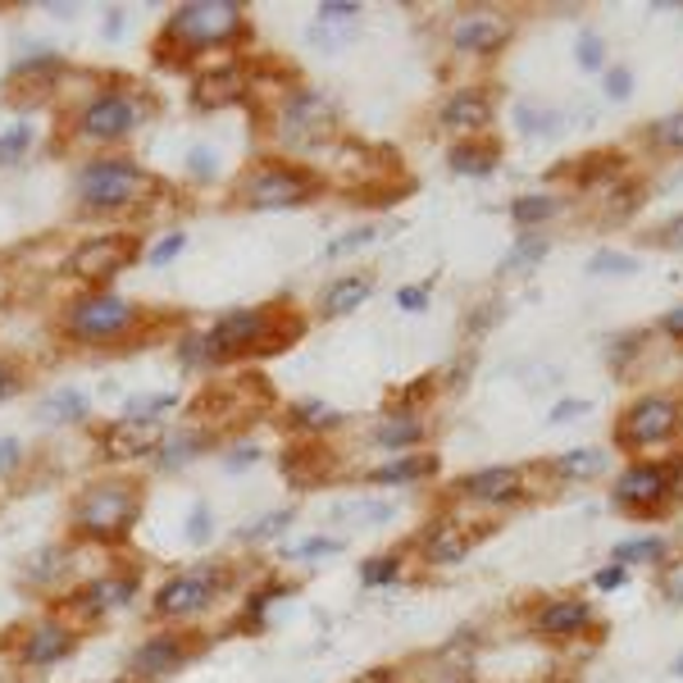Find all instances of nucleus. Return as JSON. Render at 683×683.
Instances as JSON below:
<instances>
[{
	"mask_svg": "<svg viewBox=\"0 0 683 683\" xmlns=\"http://www.w3.org/2000/svg\"><path fill=\"white\" fill-rule=\"evenodd\" d=\"M156 192V179L129 160H96L78 173V200L92 210H123Z\"/></svg>",
	"mask_w": 683,
	"mask_h": 683,
	"instance_id": "obj_1",
	"label": "nucleus"
},
{
	"mask_svg": "<svg viewBox=\"0 0 683 683\" xmlns=\"http://www.w3.org/2000/svg\"><path fill=\"white\" fill-rule=\"evenodd\" d=\"M242 33V5L233 0H196V5H183L173 10L169 28H164V41L179 37L183 41V60L192 50H206V46H219L228 37Z\"/></svg>",
	"mask_w": 683,
	"mask_h": 683,
	"instance_id": "obj_2",
	"label": "nucleus"
},
{
	"mask_svg": "<svg viewBox=\"0 0 683 683\" xmlns=\"http://www.w3.org/2000/svg\"><path fill=\"white\" fill-rule=\"evenodd\" d=\"M137 520V492L129 484H100L78 501V534L96 542H119Z\"/></svg>",
	"mask_w": 683,
	"mask_h": 683,
	"instance_id": "obj_3",
	"label": "nucleus"
},
{
	"mask_svg": "<svg viewBox=\"0 0 683 683\" xmlns=\"http://www.w3.org/2000/svg\"><path fill=\"white\" fill-rule=\"evenodd\" d=\"M64 324L78 342H110V338L129 333V328L137 324V306L133 301H123V296H87L69 310Z\"/></svg>",
	"mask_w": 683,
	"mask_h": 683,
	"instance_id": "obj_4",
	"label": "nucleus"
},
{
	"mask_svg": "<svg viewBox=\"0 0 683 683\" xmlns=\"http://www.w3.org/2000/svg\"><path fill=\"white\" fill-rule=\"evenodd\" d=\"M246 206L256 210H278V206H301V200L315 196V179L306 169H292V164H265L246 179Z\"/></svg>",
	"mask_w": 683,
	"mask_h": 683,
	"instance_id": "obj_5",
	"label": "nucleus"
},
{
	"mask_svg": "<svg viewBox=\"0 0 683 683\" xmlns=\"http://www.w3.org/2000/svg\"><path fill=\"white\" fill-rule=\"evenodd\" d=\"M223 588V574L219 570H187L179 578H169V584L156 593V611L160 615H173V620H183V615H196V611H206V606L219 597Z\"/></svg>",
	"mask_w": 683,
	"mask_h": 683,
	"instance_id": "obj_6",
	"label": "nucleus"
},
{
	"mask_svg": "<svg viewBox=\"0 0 683 683\" xmlns=\"http://www.w3.org/2000/svg\"><path fill=\"white\" fill-rule=\"evenodd\" d=\"M674 428H679V401H670V397H643L638 406L624 411L615 434L629 447H651V442L674 438Z\"/></svg>",
	"mask_w": 683,
	"mask_h": 683,
	"instance_id": "obj_7",
	"label": "nucleus"
},
{
	"mask_svg": "<svg viewBox=\"0 0 683 683\" xmlns=\"http://www.w3.org/2000/svg\"><path fill=\"white\" fill-rule=\"evenodd\" d=\"M137 256V242L133 237H96L87 246H78V256H73V273L83 278V283H110V278L123 269V265H133Z\"/></svg>",
	"mask_w": 683,
	"mask_h": 683,
	"instance_id": "obj_8",
	"label": "nucleus"
},
{
	"mask_svg": "<svg viewBox=\"0 0 683 683\" xmlns=\"http://www.w3.org/2000/svg\"><path fill=\"white\" fill-rule=\"evenodd\" d=\"M137 123V106L123 92H106V96H96L92 106L83 110L78 119V133L83 137H96V142H114L123 137Z\"/></svg>",
	"mask_w": 683,
	"mask_h": 683,
	"instance_id": "obj_9",
	"label": "nucleus"
},
{
	"mask_svg": "<svg viewBox=\"0 0 683 683\" xmlns=\"http://www.w3.org/2000/svg\"><path fill=\"white\" fill-rule=\"evenodd\" d=\"M333 129V106L319 92H292L283 106V137L288 142H315Z\"/></svg>",
	"mask_w": 683,
	"mask_h": 683,
	"instance_id": "obj_10",
	"label": "nucleus"
},
{
	"mask_svg": "<svg viewBox=\"0 0 683 683\" xmlns=\"http://www.w3.org/2000/svg\"><path fill=\"white\" fill-rule=\"evenodd\" d=\"M670 497V469L666 465H634L629 474H620L615 484V505L624 511H651Z\"/></svg>",
	"mask_w": 683,
	"mask_h": 683,
	"instance_id": "obj_11",
	"label": "nucleus"
},
{
	"mask_svg": "<svg viewBox=\"0 0 683 683\" xmlns=\"http://www.w3.org/2000/svg\"><path fill=\"white\" fill-rule=\"evenodd\" d=\"M100 442H106V451L114 455V461H133V455H156L164 438H160V428L150 419H129V415H123L119 424L106 428V438H100Z\"/></svg>",
	"mask_w": 683,
	"mask_h": 683,
	"instance_id": "obj_12",
	"label": "nucleus"
},
{
	"mask_svg": "<svg viewBox=\"0 0 683 683\" xmlns=\"http://www.w3.org/2000/svg\"><path fill=\"white\" fill-rule=\"evenodd\" d=\"M246 73L237 64H223L215 73H200V78L192 83V106L196 110H219V106H233V100H242L246 92Z\"/></svg>",
	"mask_w": 683,
	"mask_h": 683,
	"instance_id": "obj_13",
	"label": "nucleus"
},
{
	"mask_svg": "<svg viewBox=\"0 0 683 683\" xmlns=\"http://www.w3.org/2000/svg\"><path fill=\"white\" fill-rule=\"evenodd\" d=\"M69 651H73V629L46 620V624H37L28 634V643H23V661H28V666H56V661H64Z\"/></svg>",
	"mask_w": 683,
	"mask_h": 683,
	"instance_id": "obj_14",
	"label": "nucleus"
},
{
	"mask_svg": "<svg viewBox=\"0 0 683 683\" xmlns=\"http://www.w3.org/2000/svg\"><path fill=\"white\" fill-rule=\"evenodd\" d=\"M461 488L478 501H511L524 492V474L520 469H478V474L461 478Z\"/></svg>",
	"mask_w": 683,
	"mask_h": 683,
	"instance_id": "obj_15",
	"label": "nucleus"
},
{
	"mask_svg": "<svg viewBox=\"0 0 683 683\" xmlns=\"http://www.w3.org/2000/svg\"><path fill=\"white\" fill-rule=\"evenodd\" d=\"M469 542H474L469 528L442 520V524H434L424 534V556H428V561H438V565H451V561H461V556L469 551Z\"/></svg>",
	"mask_w": 683,
	"mask_h": 683,
	"instance_id": "obj_16",
	"label": "nucleus"
},
{
	"mask_svg": "<svg viewBox=\"0 0 683 683\" xmlns=\"http://www.w3.org/2000/svg\"><path fill=\"white\" fill-rule=\"evenodd\" d=\"M183 656H187L183 638H169V634H160V638H146V643L137 647L133 666H137V674H169L173 666H183Z\"/></svg>",
	"mask_w": 683,
	"mask_h": 683,
	"instance_id": "obj_17",
	"label": "nucleus"
},
{
	"mask_svg": "<svg viewBox=\"0 0 683 683\" xmlns=\"http://www.w3.org/2000/svg\"><path fill=\"white\" fill-rule=\"evenodd\" d=\"M588 620H593L588 601H551V606H542V611H538V629H542V634H551V638H570Z\"/></svg>",
	"mask_w": 683,
	"mask_h": 683,
	"instance_id": "obj_18",
	"label": "nucleus"
},
{
	"mask_svg": "<svg viewBox=\"0 0 683 683\" xmlns=\"http://www.w3.org/2000/svg\"><path fill=\"white\" fill-rule=\"evenodd\" d=\"M505 37H511V28L492 14H474L455 28V46L461 50H497V46H505Z\"/></svg>",
	"mask_w": 683,
	"mask_h": 683,
	"instance_id": "obj_19",
	"label": "nucleus"
},
{
	"mask_svg": "<svg viewBox=\"0 0 683 683\" xmlns=\"http://www.w3.org/2000/svg\"><path fill=\"white\" fill-rule=\"evenodd\" d=\"M488 119H492V106H488L484 92H461V96H451L447 110H442L447 129H484Z\"/></svg>",
	"mask_w": 683,
	"mask_h": 683,
	"instance_id": "obj_20",
	"label": "nucleus"
},
{
	"mask_svg": "<svg viewBox=\"0 0 683 683\" xmlns=\"http://www.w3.org/2000/svg\"><path fill=\"white\" fill-rule=\"evenodd\" d=\"M365 296H369V278H361V273L338 278V283H328V292H324V315L328 319H342V315L356 310Z\"/></svg>",
	"mask_w": 683,
	"mask_h": 683,
	"instance_id": "obj_21",
	"label": "nucleus"
},
{
	"mask_svg": "<svg viewBox=\"0 0 683 683\" xmlns=\"http://www.w3.org/2000/svg\"><path fill=\"white\" fill-rule=\"evenodd\" d=\"M438 469V461L434 455H411V461H392V465H383V469H374L369 474V484H415V478H424V474H434Z\"/></svg>",
	"mask_w": 683,
	"mask_h": 683,
	"instance_id": "obj_22",
	"label": "nucleus"
},
{
	"mask_svg": "<svg viewBox=\"0 0 683 683\" xmlns=\"http://www.w3.org/2000/svg\"><path fill=\"white\" fill-rule=\"evenodd\" d=\"M83 415H87V392H78V388H64V392L41 401V419L46 424H73Z\"/></svg>",
	"mask_w": 683,
	"mask_h": 683,
	"instance_id": "obj_23",
	"label": "nucleus"
},
{
	"mask_svg": "<svg viewBox=\"0 0 683 683\" xmlns=\"http://www.w3.org/2000/svg\"><path fill=\"white\" fill-rule=\"evenodd\" d=\"M424 438V424L415 419V415H392L388 424H378V434H374V442L378 447H392V451H401V447H411V442H419Z\"/></svg>",
	"mask_w": 683,
	"mask_h": 683,
	"instance_id": "obj_24",
	"label": "nucleus"
},
{
	"mask_svg": "<svg viewBox=\"0 0 683 683\" xmlns=\"http://www.w3.org/2000/svg\"><path fill=\"white\" fill-rule=\"evenodd\" d=\"M133 588H137V578H100V584L87 588L83 606H87V611H110V606H123V601H129Z\"/></svg>",
	"mask_w": 683,
	"mask_h": 683,
	"instance_id": "obj_25",
	"label": "nucleus"
},
{
	"mask_svg": "<svg viewBox=\"0 0 683 683\" xmlns=\"http://www.w3.org/2000/svg\"><path fill=\"white\" fill-rule=\"evenodd\" d=\"M324 465H328V455H324V451H306V447H292V451L283 455V469L292 474L296 488L319 484V469H324Z\"/></svg>",
	"mask_w": 683,
	"mask_h": 683,
	"instance_id": "obj_26",
	"label": "nucleus"
},
{
	"mask_svg": "<svg viewBox=\"0 0 683 683\" xmlns=\"http://www.w3.org/2000/svg\"><path fill=\"white\" fill-rule=\"evenodd\" d=\"M206 434H179V438H169V442H160V451H156V461L164 465V469H173V465H183V461H192V455H200L206 451Z\"/></svg>",
	"mask_w": 683,
	"mask_h": 683,
	"instance_id": "obj_27",
	"label": "nucleus"
},
{
	"mask_svg": "<svg viewBox=\"0 0 683 683\" xmlns=\"http://www.w3.org/2000/svg\"><path fill=\"white\" fill-rule=\"evenodd\" d=\"M492 164H497V146H455L451 150L455 173H488Z\"/></svg>",
	"mask_w": 683,
	"mask_h": 683,
	"instance_id": "obj_28",
	"label": "nucleus"
},
{
	"mask_svg": "<svg viewBox=\"0 0 683 683\" xmlns=\"http://www.w3.org/2000/svg\"><path fill=\"white\" fill-rule=\"evenodd\" d=\"M292 424L296 428H333V424H342V415L333 406H324V401H301V406H292Z\"/></svg>",
	"mask_w": 683,
	"mask_h": 683,
	"instance_id": "obj_29",
	"label": "nucleus"
},
{
	"mask_svg": "<svg viewBox=\"0 0 683 683\" xmlns=\"http://www.w3.org/2000/svg\"><path fill=\"white\" fill-rule=\"evenodd\" d=\"M556 469L570 474V478H588V474H601L606 469V455L601 451H570L556 461Z\"/></svg>",
	"mask_w": 683,
	"mask_h": 683,
	"instance_id": "obj_30",
	"label": "nucleus"
},
{
	"mask_svg": "<svg viewBox=\"0 0 683 683\" xmlns=\"http://www.w3.org/2000/svg\"><path fill=\"white\" fill-rule=\"evenodd\" d=\"M556 210V200L542 192V196H520L515 206H511V219L520 223V228H528V223H538V219H547Z\"/></svg>",
	"mask_w": 683,
	"mask_h": 683,
	"instance_id": "obj_31",
	"label": "nucleus"
},
{
	"mask_svg": "<svg viewBox=\"0 0 683 683\" xmlns=\"http://www.w3.org/2000/svg\"><path fill=\"white\" fill-rule=\"evenodd\" d=\"M173 406H179V397H173V392L137 397V401H129V419H150V424H156V415H164V411H173Z\"/></svg>",
	"mask_w": 683,
	"mask_h": 683,
	"instance_id": "obj_32",
	"label": "nucleus"
},
{
	"mask_svg": "<svg viewBox=\"0 0 683 683\" xmlns=\"http://www.w3.org/2000/svg\"><path fill=\"white\" fill-rule=\"evenodd\" d=\"M28 142H33V129L28 123H14L10 133H0V164H14L23 150H28Z\"/></svg>",
	"mask_w": 683,
	"mask_h": 683,
	"instance_id": "obj_33",
	"label": "nucleus"
},
{
	"mask_svg": "<svg viewBox=\"0 0 683 683\" xmlns=\"http://www.w3.org/2000/svg\"><path fill=\"white\" fill-rule=\"evenodd\" d=\"M288 524H292V511H273V515H265L260 524H246L242 538H246V542H265V538H273V534H283Z\"/></svg>",
	"mask_w": 683,
	"mask_h": 683,
	"instance_id": "obj_34",
	"label": "nucleus"
},
{
	"mask_svg": "<svg viewBox=\"0 0 683 683\" xmlns=\"http://www.w3.org/2000/svg\"><path fill=\"white\" fill-rule=\"evenodd\" d=\"M666 547H661V538H643V542H624V547H615V565H634V561H656Z\"/></svg>",
	"mask_w": 683,
	"mask_h": 683,
	"instance_id": "obj_35",
	"label": "nucleus"
},
{
	"mask_svg": "<svg viewBox=\"0 0 683 683\" xmlns=\"http://www.w3.org/2000/svg\"><path fill=\"white\" fill-rule=\"evenodd\" d=\"M401 574V556H383V561H369L365 570H361V578H365V588H378V584H392V578Z\"/></svg>",
	"mask_w": 683,
	"mask_h": 683,
	"instance_id": "obj_36",
	"label": "nucleus"
},
{
	"mask_svg": "<svg viewBox=\"0 0 683 683\" xmlns=\"http://www.w3.org/2000/svg\"><path fill=\"white\" fill-rule=\"evenodd\" d=\"M651 142H656V146H670V150H683V110L656 123V129H651Z\"/></svg>",
	"mask_w": 683,
	"mask_h": 683,
	"instance_id": "obj_37",
	"label": "nucleus"
},
{
	"mask_svg": "<svg viewBox=\"0 0 683 683\" xmlns=\"http://www.w3.org/2000/svg\"><path fill=\"white\" fill-rule=\"evenodd\" d=\"M342 542L338 538H310V542H301V547H292L288 556L292 561H319V556H333Z\"/></svg>",
	"mask_w": 683,
	"mask_h": 683,
	"instance_id": "obj_38",
	"label": "nucleus"
},
{
	"mask_svg": "<svg viewBox=\"0 0 683 683\" xmlns=\"http://www.w3.org/2000/svg\"><path fill=\"white\" fill-rule=\"evenodd\" d=\"M183 246H187V237H183V233H169V237H160L156 246H150V265H169V260L179 256Z\"/></svg>",
	"mask_w": 683,
	"mask_h": 683,
	"instance_id": "obj_39",
	"label": "nucleus"
},
{
	"mask_svg": "<svg viewBox=\"0 0 683 683\" xmlns=\"http://www.w3.org/2000/svg\"><path fill=\"white\" fill-rule=\"evenodd\" d=\"M588 269H593V273H634V260L615 256V251H601V256H593Z\"/></svg>",
	"mask_w": 683,
	"mask_h": 683,
	"instance_id": "obj_40",
	"label": "nucleus"
},
{
	"mask_svg": "<svg viewBox=\"0 0 683 683\" xmlns=\"http://www.w3.org/2000/svg\"><path fill=\"white\" fill-rule=\"evenodd\" d=\"M661 588H666L674 601H683V556L666 561V570H661Z\"/></svg>",
	"mask_w": 683,
	"mask_h": 683,
	"instance_id": "obj_41",
	"label": "nucleus"
},
{
	"mask_svg": "<svg viewBox=\"0 0 683 683\" xmlns=\"http://www.w3.org/2000/svg\"><path fill=\"white\" fill-rule=\"evenodd\" d=\"M356 14H361V5H356V0H324V5H319V19H324V23L356 19Z\"/></svg>",
	"mask_w": 683,
	"mask_h": 683,
	"instance_id": "obj_42",
	"label": "nucleus"
},
{
	"mask_svg": "<svg viewBox=\"0 0 683 683\" xmlns=\"http://www.w3.org/2000/svg\"><path fill=\"white\" fill-rule=\"evenodd\" d=\"M538 256H547V237H524L511 251V265H528V260H538Z\"/></svg>",
	"mask_w": 683,
	"mask_h": 683,
	"instance_id": "obj_43",
	"label": "nucleus"
},
{
	"mask_svg": "<svg viewBox=\"0 0 683 683\" xmlns=\"http://www.w3.org/2000/svg\"><path fill=\"white\" fill-rule=\"evenodd\" d=\"M365 242H374V228H356V233L328 242V256H342V251H356V246H365Z\"/></svg>",
	"mask_w": 683,
	"mask_h": 683,
	"instance_id": "obj_44",
	"label": "nucleus"
},
{
	"mask_svg": "<svg viewBox=\"0 0 683 683\" xmlns=\"http://www.w3.org/2000/svg\"><path fill=\"white\" fill-rule=\"evenodd\" d=\"M187 538H192V542H206V538H210V511H206V505H196V511H192Z\"/></svg>",
	"mask_w": 683,
	"mask_h": 683,
	"instance_id": "obj_45",
	"label": "nucleus"
},
{
	"mask_svg": "<svg viewBox=\"0 0 683 683\" xmlns=\"http://www.w3.org/2000/svg\"><path fill=\"white\" fill-rule=\"evenodd\" d=\"M187 169L196 173V179H210V173H215V156H210L206 146H196L192 156H187Z\"/></svg>",
	"mask_w": 683,
	"mask_h": 683,
	"instance_id": "obj_46",
	"label": "nucleus"
},
{
	"mask_svg": "<svg viewBox=\"0 0 683 683\" xmlns=\"http://www.w3.org/2000/svg\"><path fill=\"white\" fill-rule=\"evenodd\" d=\"M578 64H584V69H601V41L597 37L578 41Z\"/></svg>",
	"mask_w": 683,
	"mask_h": 683,
	"instance_id": "obj_47",
	"label": "nucleus"
},
{
	"mask_svg": "<svg viewBox=\"0 0 683 683\" xmlns=\"http://www.w3.org/2000/svg\"><path fill=\"white\" fill-rule=\"evenodd\" d=\"M651 242H656V246H683V215H679V219H670V223H666Z\"/></svg>",
	"mask_w": 683,
	"mask_h": 683,
	"instance_id": "obj_48",
	"label": "nucleus"
},
{
	"mask_svg": "<svg viewBox=\"0 0 683 683\" xmlns=\"http://www.w3.org/2000/svg\"><path fill=\"white\" fill-rule=\"evenodd\" d=\"M424 301H428V288H401L397 292V306L401 310H424Z\"/></svg>",
	"mask_w": 683,
	"mask_h": 683,
	"instance_id": "obj_49",
	"label": "nucleus"
},
{
	"mask_svg": "<svg viewBox=\"0 0 683 683\" xmlns=\"http://www.w3.org/2000/svg\"><path fill=\"white\" fill-rule=\"evenodd\" d=\"M629 92H634V78H629V73H624V69H615V73H611V78H606V96H615V100H624Z\"/></svg>",
	"mask_w": 683,
	"mask_h": 683,
	"instance_id": "obj_50",
	"label": "nucleus"
},
{
	"mask_svg": "<svg viewBox=\"0 0 683 683\" xmlns=\"http://www.w3.org/2000/svg\"><path fill=\"white\" fill-rule=\"evenodd\" d=\"M256 461H260V447H242V451H228L223 455L228 469H242V465H256Z\"/></svg>",
	"mask_w": 683,
	"mask_h": 683,
	"instance_id": "obj_51",
	"label": "nucleus"
},
{
	"mask_svg": "<svg viewBox=\"0 0 683 683\" xmlns=\"http://www.w3.org/2000/svg\"><path fill=\"white\" fill-rule=\"evenodd\" d=\"M588 406H584V401H561V406H556L551 411V424H565V419H574V415H584Z\"/></svg>",
	"mask_w": 683,
	"mask_h": 683,
	"instance_id": "obj_52",
	"label": "nucleus"
},
{
	"mask_svg": "<svg viewBox=\"0 0 683 683\" xmlns=\"http://www.w3.org/2000/svg\"><path fill=\"white\" fill-rule=\"evenodd\" d=\"M624 578H629V574H624V565H606V570L597 574V588H620Z\"/></svg>",
	"mask_w": 683,
	"mask_h": 683,
	"instance_id": "obj_53",
	"label": "nucleus"
},
{
	"mask_svg": "<svg viewBox=\"0 0 683 683\" xmlns=\"http://www.w3.org/2000/svg\"><path fill=\"white\" fill-rule=\"evenodd\" d=\"M19 455H23V451H19V442H14V438H5V442H0V469H14V465H19Z\"/></svg>",
	"mask_w": 683,
	"mask_h": 683,
	"instance_id": "obj_54",
	"label": "nucleus"
},
{
	"mask_svg": "<svg viewBox=\"0 0 683 683\" xmlns=\"http://www.w3.org/2000/svg\"><path fill=\"white\" fill-rule=\"evenodd\" d=\"M10 392H19V378H14V369H10V365H0V401H5Z\"/></svg>",
	"mask_w": 683,
	"mask_h": 683,
	"instance_id": "obj_55",
	"label": "nucleus"
},
{
	"mask_svg": "<svg viewBox=\"0 0 683 683\" xmlns=\"http://www.w3.org/2000/svg\"><path fill=\"white\" fill-rule=\"evenodd\" d=\"M666 333H670V338H679V342H683V306H674V310H670V315H666Z\"/></svg>",
	"mask_w": 683,
	"mask_h": 683,
	"instance_id": "obj_56",
	"label": "nucleus"
},
{
	"mask_svg": "<svg viewBox=\"0 0 683 683\" xmlns=\"http://www.w3.org/2000/svg\"><path fill=\"white\" fill-rule=\"evenodd\" d=\"M356 683H392V674H388V670H369V674L356 679Z\"/></svg>",
	"mask_w": 683,
	"mask_h": 683,
	"instance_id": "obj_57",
	"label": "nucleus"
},
{
	"mask_svg": "<svg viewBox=\"0 0 683 683\" xmlns=\"http://www.w3.org/2000/svg\"><path fill=\"white\" fill-rule=\"evenodd\" d=\"M674 670H679V674H683V656H679V666H674Z\"/></svg>",
	"mask_w": 683,
	"mask_h": 683,
	"instance_id": "obj_58",
	"label": "nucleus"
}]
</instances>
